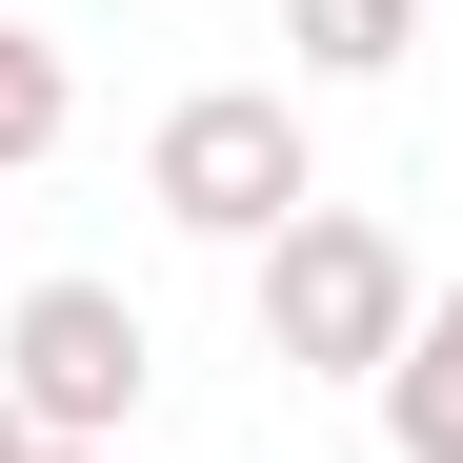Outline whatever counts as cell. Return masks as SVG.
I'll return each instance as SVG.
<instances>
[{
    "label": "cell",
    "instance_id": "6da1fadb",
    "mask_svg": "<svg viewBox=\"0 0 463 463\" xmlns=\"http://www.w3.org/2000/svg\"><path fill=\"white\" fill-rule=\"evenodd\" d=\"M242 262H262V363L282 383H383L403 323H423V262L383 242L363 202H302L282 242H242Z\"/></svg>",
    "mask_w": 463,
    "mask_h": 463
},
{
    "label": "cell",
    "instance_id": "7a4b0ae2",
    "mask_svg": "<svg viewBox=\"0 0 463 463\" xmlns=\"http://www.w3.org/2000/svg\"><path fill=\"white\" fill-rule=\"evenodd\" d=\"M141 202H162L182 242H282V222L323 202V141H302L282 81H202V101H162V141H141Z\"/></svg>",
    "mask_w": 463,
    "mask_h": 463
},
{
    "label": "cell",
    "instance_id": "3957f363",
    "mask_svg": "<svg viewBox=\"0 0 463 463\" xmlns=\"http://www.w3.org/2000/svg\"><path fill=\"white\" fill-rule=\"evenodd\" d=\"M141 302L121 282H21V323H0V403H21L41 443H121L141 423Z\"/></svg>",
    "mask_w": 463,
    "mask_h": 463
},
{
    "label": "cell",
    "instance_id": "277c9868",
    "mask_svg": "<svg viewBox=\"0 0 463 463\" xmlns=\"http://www.w3.org/2000/svg\"><path fill=\"white\" fill-rule=\"evenodd\" d=\"M363 403H383V443H403V463H463V282L403 323V363H383Z\"/></svg>",
    "mask_w": 463,
    "mask_h": 463
},
{
    "label": "cell",
    "instance_id": "5b68a950",
    "mask_svg": "<svg viewBox=\"0 0 463 463\" xmlns=\"http://www.w3.org/2000/svg\"><path fill=\"white\" fill-rule=\"evenodd\" d=\"M282 41H302V81H383L423 41V0H282Z\"/></svg>",
    "mask_w": 463,
    "mask_h": 463
},
{
    "label": "cell",
    "instance_id": "8992f818",
    "mask_svg": "<svg viewBox=\"0 0 463 463\" xmlns=\"http://www.w3.org/2000/svg\"><path fill=\"white\" fill-rule=\"evenodd\" d=\"M61 121H81V81H61V41H41V21H0V182H21V162H41Z\"/></svg>",
    "mask_w": 463,
    "mask_h": 463
},
{
    "label": "cell",
    "instance_id": "52a82bcc",
    "mask_svg": "<svg viewBox=\"0 0 463 463\" xmlns=\"http://www.w3.org/2000/svg\"><path fill=\"white\" fill-rule=\"evenodd\" d=\"M0 463H41V423H21V403H0Z\"/></svg>",
    "mask_w": 463,
    "mask_h": 463
},
{
    "label": "cell",
    "instance_id": "ba28073f",
    "mask_svg": "<svg viewBox=\"0 0 463 463\" xmlns=\"http://www.w3.org/2000/svg\"><path fill=\"white\" fill-rule=\"evenodd\" d=\"M41 463H121V443H41Z\"/></svg>",
    "mask_w": 463,
    "mask_h": 463
}]
</instances>
